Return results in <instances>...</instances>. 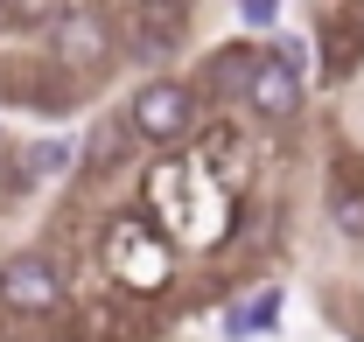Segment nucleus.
Listing matches in <instances>:
<instances>
[{"mask_svg":"<svg viewBox=\"0 0 364 342\" xmlns=\"http://www.w3.org/2000/svg\"><path fill=\"white\" fill-rule=\"evenodd\" d=\"M127 133L134 140H154V147H176L196 133V91L176 84V77H147V84L127 98Z\"/></svg>","mask_w":364,"mask_h":342,"instance_id":"1","label":"nucleus"},{"mask_svg":"<svg viewBox=\"0 0 364 342\" xmlns=\"http://www.w3.org/2000/svg\"><path fill=\"white\" fill-rule=\"evenodd\" d=\"M0 307L7 314H56L63 307V265L49 252H14V258H0Z\"/></svg>","mask_w":364,"mask_h":342,"instance_id":"2","label":"nucleus"},{"mask_svg":"<svg viewBox=\"0 0 364 342\" xmlns=\"http://www.w3.org/2000/svg\"><path fill=\"white\" fill-rule=\"evenodd\" d=\"M49 56L63 63V70H98L105 56H112V21L98 14V7H63L56 21H49Z\"/></svg>","mask_w":364,"mask_h":342,"instance_id":"3","label":"nucleus"},{"mask_svg":"<svg viewBox=\"0 0 364 342\" xmlns=\"http://www.w3.org/2000/svg\"><path fill=\"white\" fill-rule=\"evenodd\" d=\"M245 105L259 112V119H273V126H287L294 112H301V77L294 70H280V63H252V77H245Z\"/></svg>","mask_w":364,"mask_h":342,"instance_id":"4","label":"nucleus"},{"mask_svg":"<svg viewBox=\"0 0 364 342\" xmlns=\"http://www.w3.org/2000/svg\"><path fill=\"white\" fill-rule=\"evenodd\" d=\"M329 224L350 245H364V168L350 154H336V168H329Z\"/></svg>","mask_w":364,"mask_h":342,"instance_id":"5","label":"nucleus"},{"mask_svg":"<svg viewBox=\"0 0 364 342\" xmlns=\"http://www.w3.org/2000/svg\"><path fill=\"white\" fill-rule=\"evenodd\" d=\"M358 56H364V21L358 14L329 21V35H322V84H343L358 70Z\"/></svg>","mask_w":364,"mask_h":342,"instance_id":"6","label":"nucleus"},{"mask_svg":"<svg viewBox=\"0 0 364 342\" xmlns=\"http://www.w3.org/2000/svg\"><path fill=\"white\" fill-rule=\"evenodd\" d=\"M176 43H182V14H147V7H140V21H134V56L161 63V56H176Z\"/></svg>","mask_w":364,"mask_h":342,"instance_id":"7","label":"nucleus"},{"mask_svg":"<svg viewBox=\"0 0 364 342\" xmlns=\"http://www.w3.org/2000/svg\"><path fill=\"white\" fill-rule=\"evenodd\" d=\"M127 140H134V133H127V119H105V126L85 140V168H91V175H105L119 154H127Z\"/></svg>","mask_w":364,"mask_h":342,"instance_id":"8","label":"nucleus"},{"mask_svg":"<svg viewBox=\"0 0 364 342\" xmlns=\"http://www.w3.org/2000/svg\"><path fill=\"white\" fill-rule=\"evenodd\" d=\"M273 321H280V294L267 287V294H252V307H238L225 329H231V336H252V329H273Z\"/></svg>","mask_w":364,"mask_h":342,"instance_id":"9","label":"nucleus"},{"mask_svg":"<svg viewBox=\"0 0 364 342\" xmlns=\"http://www.w3.org/2000/svg\"><path fill=\"white\" fill-rule=\"evenodd\" d=\"M252 63H259V56H245V49H225V56L210 63V70H218L210 84H218V91H238V98H245V77H252Z\"/></svg>","mask_w":364,"mask_h":342,"instance_id":"10","label":"nucleus"},{"mask_svg":"<svg viewBox=\"0 0 364 342\" xmlns=\"http://www.w3.org/2000/svg\"><path fill=\"white\" fill-rule=\"evenodd\" d=\"M63 161H70V147H63V140H36V147L21 154V182H36V175H56Z\"/></svg>","mask_w":364,"mask_h":342,"instance_id":"11","label":"nucleus"},{"mask_svg":"<svg viewBox=\"0 0 364 342\" xmlns=\"http://www.w3.org/2000/svg\"><path fill=\"white\" fill-rule=\"evenodd\" d=\"M63 7H70V0H7V21H14V28H43Z\"/></svg>","mask_w":364,"mask_h":342,"instance_id":"12","label":"nucleus"},{"mask_svg":"<svg viewBox=\"0 0 364 342\" xmlns=\"http://www.w3.org/2000/svg\"><path fill=\"white\" fill-rule=\"evenodd\" d=\"M238 21L245 28H273L280 21V0H238Z\"/></svg>","mask_w":364,"mask_h":342,"instance_id":"13","label":"nucleus"},{"mask_svg":"<svg viewBox=\"0 0 364 342\" xmlns=\"http://www.w3.org/2000/svg\"><path fill=\"white\" fill-rule=\"evenodd\" d=\"M273 63H280V70H294V77H301V43H294V35H273Z\"/></svg>","mask_w":364,"mask_h":342,"instance_id":"14","label":"nucleus"},{"mask_svg":"<svg viewBox=\"0 0 364 342\" xmlns=\"http://www.w3.org/2000/svg\"><path fill=\"white\" fill-rule=\"evenodd\" d=\"M140 7H147V14H182L189 0H140Z\"/></svg>","mask_w":364,"mask_h":342,"instance_id":"15","label":"nucleus"},{"mask_svg":"<svg viewBox=\"0 0 364 342\" xmlns=\"http://www.w3.org/2000/svg\"><path fill=\"white\" fill-rule=\"evenodd\" d=\"M63 342H77V336H63Z\"/></svg>","mask_w":364,"mask_h":342,"instance_id":"16","label":"nucleus"}]
</instances>
